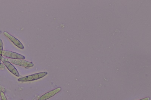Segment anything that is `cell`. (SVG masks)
I'll use <instances>...</instances> for the list:
<instances>
[{
	"label": "cell",
	"mask_w": 151,
	"mask_h": 100,
	"mask_svg": "<svg viewBox=\"0 0 151 100\" xmlns=\"http://www.w3.org/2000/svg\"><path fill=\"white\" fill-rule=\"evenodd\" d=\"M48 74L47 72H42L35 74L24 77L19 78L18 81L19 82H30L32 81L37 80L38 79L45 76Z\"/></svg>",
	"instance_id": "cell-1"
},
{
	"label": "cell",
	"mask_w": 151,
	"mask_h": 100,
	"mask_svg": "<svg viewBox=\"0 0 151 100\" xmlns=\"http://www.w3.org/2000/svg\"><path fill=\"white\" fill-rule=\"evenodd\" d=\"M5 60L10 62L12 64L22 66V67H33L34 64L32 62L24 60L23 59H5Z\"/></svg>",
	"instance_id": "cell-2"
},
{
	"label": "cell",
	"mask_w": 151,
	"mask_h": 100,
	"mask_svg": "<svg viewBox=\"0 0 151 100\" xmlns=\"http://www.w3.org/2000/svg\"><path fill=\"white\" fill-rule=\"evenodd\" d=\"M3 56L12 59H24L25 57L23 55L17 53L12 52V51H4L3 50L2 53Z\"/></svg>",
	"instance_id": "cell-3"
},
{
	"label": "cell",
	"mask_w": 151,
	"mask_h": 100,
	"mask_svg": "<svg viewBox=\"0 0 151 100\" xmlns=\"http://www.w3.org/2000/svg\"><path fill=\"white\" fill-rule=\"evenodd\" d=\"M2 61L3 64L5 66V67L7 68L13 74V75H15L16 76L19 77L20 76L19 74L17 71V69L15 68L13 64H12L10 62L7 61L5 60V58L2 57Z\"/></svg>",
	"instance_id": "cell-4"
},
{
	"label": "cell",
	"mask_w": 151,
	"mask_h": 100,
	"mask_svg": "<svg viewBox=\"0 0 151 100\" xmlns=\"http://www.w3.org/2000/svg\"><path fill=\"white\" fill-rule=\"evenodd\" d=\"M4 34L5 36L9 39L15 45L17 46L18 48L21 49H24V46L23 45L22 43L18 39L16 38L11 35L9 34L7 32L5 31L4 32Z\"/></svg>",
	"instance_id": "cell-5"
},
{
	"label": "cell",
	"mask_w": 151,
	"mask_h": 100,
	"mask_svg": "<svg viewBox=\"0 0 151 100\" xmlns=\"http://www.w3.org/2000/svg\"><path fill=\"white\" fill-rule=\"evenodd\" d=\"M61 88L60 87L57 88L54 90H52V91L48 92L45 93L41 96H40L38 99V100H46L49 99L50 98H52L53 96L55 94H57L61 91Z\"/></svg>",
	"instance_id": "cell-6"
},
{
	"label": "cell",
	"mask_w": 151,
	"mask_h": 100,
	"mask_svg": "<svg viewBox=\"0 0 151 100\" xmlns=\"http://www.w3.org/2000/svg\"><path fill=\"white\" fill-rule=\"evenodd\" d=\"M3 51V42L1 39H0V63H1L2 59V53Z\"/></svg>",
	"instance_id": "cell-7"
},
{
	"label": "cell",
	"mask_w": 151,
	"mask_h": 100,
	"mask_svg": "<svg viewBox=\"0 0 151 100\" xmlns=\"http://www.w3.org/2000/svg\"><path fill=\"white\" fill-rule=\"evenodd\" d=\"M1 96L2 100H8L6 98V96H5L4 93L1 92Z\"/></svg>",
	"instance_id": "cell-8"
},
{
	"label": "cell",
	"mask_w": 151,
	"mask_h": 100,
	"mask_svg": "<svg viewBox=\"0 0 151 100\" xmlns=\"http://www.w3.org/2000/svg\"><path fill=\"white\" fill-rule=\"evenodd\" d=\"M5 66L2 63H0V69H4L5 68Z\"/></svg>",
	"instance_id": "cell-9"
},
{
	"label": "cell",
	"mask_w": 151,
	"mask_h": 100,
	"mask_svg": "<svg viewBox=\"0 0 151 100\" xmlns=\"http://www.w3.org/2000/svg\"><path fill=\"white\" fill-rule=\"evenodd\" d=\"M150 99V98L149 97H147L146 98H144L139 100H149Z\"/></svg>",
	"instance_id": "cell-10"
},
{
	"label": "cell",
	"mask_w": 151,
	"mask_h": 100,
	"mask_svg": "<svg viewBox=\"0 0 151 100\" xmlns=\"http://www.w3.org/2000/svg\"><path fill=\"white\" fill-rule=\"evenodd\" d=\"M21 100H22V99H21Z\"/></svg>",
	"instance_id": "cell-11"
}]
</instances>
